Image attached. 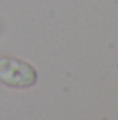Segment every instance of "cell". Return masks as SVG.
<instances>
[{
    "instance_id": "1",
    "label": "cell",
    "mask_w": 118,
    "mask_h": 120,
    "mask_svg": "<svg viewBox=\"0 0 118 120\" xmlns=\"http://www.w3.org/2000/svg\"><path fill=\"white\" fill-rule=\"evenodd\" d=\"M38 80V73L30 63L18 57L0 56V82L7 87L30 89Z\"/></svg>"
}]
</instances>
